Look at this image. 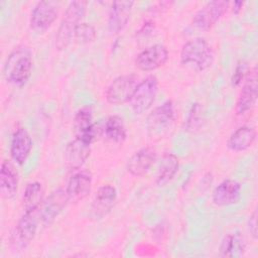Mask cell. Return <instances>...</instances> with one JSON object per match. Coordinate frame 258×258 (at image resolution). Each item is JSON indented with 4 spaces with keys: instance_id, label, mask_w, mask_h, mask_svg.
Masks as SVG:
<instances>
[{
    "instance_id": "cell-13",
    "label": "cell",
    "mask_w": 258,
    "mask_h": 258,
    "mask_svg": "<svg viewBox=\"0 0 258 258\" xmlns=\"http://www.w3.org/2000/svg\"><path fill=\"white\" fill-rule=\"evenodd\" d=\"M92 182L93 176L89 170L82 169L75 172L70 177L68 185L66 187V191L70 202L78 203L87 198L91 191Z\"/></svg>"
},
{
    "instance_id": "cell-27",
    "label": "cell",
    "mask_w": 258,
    "mask_h": 258,
    "mask_svg": "<svg viewBox=\"0 0 258 258\" xmlns=\"http://www.w3.org/2000/svg\"><path fill=\"white\" fill-rule=\"evenodd\" d=\"M97 33L93 25L87 22H81L75 29L74 39L79 44H88L96 39Z\"/></svg>"
},
{
    "instance_id": "cell-23",
    "label": "cell",
    "mask_w": 258,
    "mask_h": 258,
    "mask_svg": "<svg viewBox=\"0 0 258 258\" xmlns=\"http://www.w3.org/2000/svg\"><path fill=\"white\" fill-rule=\"evenodd\" d=\"M220 254L223 257L236 258L244 254L246 250V240L240 233L227 234L219 247Z\"/></svg>"
},
{
    "instance_id": "cell-28",
    "label": "cell",
    "mask_w": 258,
    "mask_h": 258,
    "mask_svg": "<svg viewBox=\"0 0 258 258\" xmlns=\"http://www.w3.org/2000/svg\"><path fill=\"white\" fill-rule=\"evenodd\" d=\"M248 68H247V63L244 62V61H241L237 64L235 71H234V74L232 76V84L234 86H238L242 83L243 80H245V78L247 77V74H248Z\"/></svg>"
},
{
    "instance_id": "cell-9",
    "label": "cell",
    "mask_w": 258,
    "mask_h": 258,
    "mask_svg": "<svg viewBox=\"0 0 258 258\" xmlns=\"http://www.w3.org/2000/svg\"><path fill=\"white\" fill-rule=\"evenodd\" d=\"M70 202L66 188H58L52 191L38 209L39 219L43 226H49L54 222L57 216L63 211Z\"/></svg>"
},
{
    "instance_id": "cell-10",
    "label": "cell",
    "mask_w": 258,
    "mask_h": 258,
    "mask_svg": "<svg viewBox=\"0 0 258 258\" xmlns=\"http://www.w3.org/2000/svg\"><path fill=\"white\" fill-rule=\"evenodd\" d=\"M167 48L162 44H153L140 51L136 58V67L143 72L154 71L162 67L168 59Z\"/></svg>"
},
{
    "instance_id": "cell-24",
    "label": "cell",
    "mask_w": 258,
    "mask_h": 258,
    "mask_svg": "<svg viewBox=\"0 0 258 258\" xmlns=\"http://www.w3.org/2000/svg\"><path fill=\"white\" fill-rule=\"evenodd\" d=\"M179 162L176 155L172 153H165L158 166V171L156 175V184L158 186H164L167 184L176 174L178 170Z\"/></svg>"
},
{
    "instance_id": "cell-12",
    "label": "cell",
    "mask_w": 258,
    "mask_h": 258,
    "mask_svg": "<svg viewBox=\"0 0 258 258\" xmlns=\"http://www.w3.org/2000/svg\"><path fill=\"white\" fill-rule=\"evenodd\" d=\"M173 119L174 106L172 101L167 100L150 112L146 119V126L152 133H161L170 126Z\"/></svg>"
},
{
    "instance_id": "cell-17",
    "label": "cell",
    "mask_w": 258,
    "mask_h": 258,
    "mask_svg": "<svg viewBox=\"0 0 258 258\" xmlns=\"http://www.w3.org/2000/svg\"><path fill=\"white\" fill-rule=\"evenodd\" d=\"M32 145L33 141L28 131L23 127L16 129L12 135L10 145V154L12 159L17 164L22 165L28 158L32 149Z\"/></svg>"
},
{
    "instance_id": "cell-2",
    "label": "cell",
    "mask_w": 258,
    "mask_h": 258,
    "mask_svg": "<svg viewBox=\"0 0 258 258\" xmlns=\"http://www.w3.org/2000/svg\"><path fill=\"white\" fill-rule=\"evenodd\" d=\"M215 54L210 43L203 37L187 40L180 50V61L198 72L209 69L214 62Z\"/></svg>"
},
{
    "instance_id": "cell-20",
    "label": "cell",
    "mask_w": 258,
    "mask_h": 258,
    "mask_svg": "<svg viewBox=\"0 0 258 258\" xmlns=\"http://www.w3.org/2000/svg\"><path fill=\"white\" fill-rule=\"evenodd\" d=\"M156 151L150 147H144L136 151L128 160L127 170L133 176L144 175L156 161Z\"/></svg>"
},
{
    "instance_id": "cell-5",
    "label": "cell",
    "mask_w": 258,
    "mask_h": 258,
    "mask_svg": "<svg viewBox=\"0 0 258 258\" xmlns=\"http://www.w3.org/2000/svg\"><path fill=\"white\" fill-rule=\"evenodd\" d=\"M138 77L134 74L122 75L115 78L106 90V100L112 105L130 102L138 85Z\"/></svg>"
},
{
    "instance_id": "cell-8",
    "label": "cell",
    "mask_w": 258,
    "mask_h": 258,
    "mask_svg": "<svg viewBox=\"0 0 258 258\" xmlns=\"http://www.w3.org/2000/svg\"><path fill=\"white\" fill-rule=\"evenodd\" d=\"M58 14L57 4L53 1H40L31 11L29 26L36 33H44L55 21Z\"/></svg>"
},
{
    "instance_id": "cell-30",
    "label": "cell",
    "mask_w": 258,
    "mask_h": 258,
    "mask_svg": "<svg viewBox=\"0 0 258 258\" xmlns=\"http://www.w3.org/2000/svg\"><path fill=\"white\" fill-rule=\"evenodd\" d=\"M242 6H243V2H240V1L234 2V7H235V8H233V11H234L235 13H238V12L241 10Z\"/></svg>"
},
{
    "instance_id": "cell-29",
    "label": "cell",
    "mask_w": 258,
    "mask_h": 258,
    "mask_svg": "<svg viewBox=\"0 0 258 258\" xmlns=\"http://www.w3.org/2000/svg\"><path fill=\"white\" fill-rule=\"evenodd\" d=\"M249 231L254 239H257V211L255 210L249 219Z\"/></svg>"
},
{
    "instance_id": "cell-22",
    "label": "cell",
    "mask_w": 258,
    "mask_h": 258,
    "mask_svg": "<svg viewBox=\"0 0 258 258\" xmlns=\"http://www.w3.org/2000/svg\"><path fill=\"white\" fill-rule=\"evenodd\" d=\"M256 135V130L253 127L241 126L230 135L227 140V147L234 152L245 151L253 145Z\"/></svg>"
},
{
    "instance_id": "cell-3",
    "label": "cell",
    "mask_w": 258,
    "mask_h": 258,
    "mask_svg": "<svg viewBox=\"0 0 258 258\" xmlns=\"http://www.w3.org/2000/svg\"><path fill=\"white\" fill-rule=\"evenodd\" d=\"M87 1H72L67 7L55 35V47L58 50L66 49L74 38L76 27L81 23L87 8Z\"/></svg>"
},
{
    "instance_id": "cell-25",
    "label": "cell",
    "mask_w": 258,
    "mask_h": 258,
    "mask_svg": "<svg viewBox=\"0 0 258 258\" xmlns=\"http://www.w3.org/2000/svg\"><path fill=\"white\" fill-rule=\"evenodd\" d=\"M44 189L39 181L29 182L22 196V207L24 212H31L38 210L43 202Z\"/></svg>"
},
{
    "instance_id": "cell-11",
    "label": "cell",
    "mask_w": 258,
    "mask_h": 258,
    "mask_svg": "<svg viewBox=\"0 0 258 258\" xmlns=\"http://www.w3.org/2000/svg\"><path fill=\"white\" fill-rule=\"evenodd\" d=\"M258 96V84H257V70L253 68L250 70L245 78L244 85L241 89L240 95L236 103V114L243 115L249 112L256 104Z\"/></svg>"
},
{
    "instance_id": "cell-19",
    "label": "cell",
    "mask_w": 258,
    "mask_h": 258,
    "mask_svg": "<svg viewBox=\"0 0 258 258\" xmlns=\"http://www.w3.org/2000/svg\"><path fill=\"white\" fill-rule=\"evenodd\" d=\"M91 143L75 137L68 143L66 148V162L70 170H77L82 167L87 158L90 156Z\"/></svg>"
},
{
    "instance_id": "cell-4",
    "label": "cell",
    "mask_w": 258,
    "mask_h": 258,
    "mask_svg": "<svg viewBox=\"0 0 258 258\" xmlns=\"http://www.w3.org/2000/svg\"><path fill=\"white\" fill-rule=\"evenodd\" d=\"M38 222H40L38 210L24 212L23 216L18 220L10 239L11 246L15 251L25 249L34 239L38 228Z\"/></svg>"
},
{
    "instance_id": "cell-16",
    "label": "cell",
    "mask_w": 258,
    "mask_h": 258,
    "mask_svg": "<svg viewBox=\"0 0 258 258\" xmlns=\"http://www.w3.org/2000/svg\"><path fill=\"white\" fill-rule=\"evenodd\" d=\"M134 2L129 0L114 1L108 15V29L111 33L120 32L128 23Z\"/></svg>"
},
{
    "instance_id": "cell-18",
    "label": "cell",
    "mask_w": 258,
    "mask_h": 258,
    "mask_svg": "<svg viewBox=\"0 0 258 258\" xmlns=\"http://www.w3.org/2000/svg\"><path fill=\"white\" fill-rule=\"evenodd\" d=\"M76 137L89 143H93L96 138V127L93 122V109L91 106H84L78 110L74 119Z\"/></svg>"
},
{
    "instance_id": "cell-14",
    "label": "cell",
    "mask_w": 258,
    "mask_h": 258,
    "mask_svg": "<svg viewBox=\"0 0 258 258\" xmlns=\"http://www.w3.org/2000/svg\"><path fill=\"white\" fill-rule=\"evenodd\" d=\"M242 194L241 184L234 179L221 181L214 189L212 195L213 203L218 207H226L236 204Z\"/></svg>"
},
{
    "instance_id": "cell-6",
    "label": "cell",
    "mask_w": 258,
    "mask_h": 258,
    "mask_svg": "<svg viewBox=\"0 0 258 258\" xmlns=\"http://www.w3.org/2000/svg\"><path fill=\"white\" fill-rule=\"evenodd\" d=\"M158 91V81L155 76H148L140 81L130 100L131 108L135 114L146 112L153 104Z\"/></svg>"
},
{
    "instance_id": "cell-15",
    "label": "cell",
    "mask_w": 258,
    "mask_h": 258,
    "mask_svg": "<svg viewBox=\"0 0 258 258\" xmlns=\"http://www.w3.org/2000/svg\"><path fill=\"white\" fill-rule=\"evenodd\" d=\"M117 201V190L112 184L101 185L95 194L92 203V215L96 219L106 216Z\"/></svg>"
},
{
    "instance_id": "cell-1",
    "label": "cell",
    "mask_w": 258,
    "mask_h": 258,
    "mask_svg": "<svg viewBox=\"0 0 258 258\" xmlns=\"http://www.w3.org/2000/svg\"><path fill=\"white\" fill-rule=\"evenodd\" d=\"M32 66V54L29 48L19 46L8 55L3 70L4 77L8 83L22 87L31 76Z\"/></svg>"
},
{
    "instance_id": "cell-7",
    "label": "cell",
    "mask_w": 258,
    "mask_h": 258,
    "mask_svg": "<svg viewBox=\"0 0 258 258\" xmlns=\"http://www.w3.org/2000/svg\"><path fill=\"white\" fill-rule=\"evenodd\" d=\"M229 2L225 0H214L207 2L201 7L192 18V25L203 31L211 29L226 12Z\"/></svg>"
},
{
    "instance_id": "cell-26",
    "label": "cell",
    "mask_w": 258,
    "mask_h": 258,
    "mask_svg": "<svg viewBox=\"0 0 258 258\" xmlns=\"http://www.w3.org/2000/svg\"><path fill=\"white\" fill-rule=\"evenodd\" d=\"M105 135L114 143H123L127 137L124 121L121 117L113 115L108 117L105 123Z\"/></svg>"
},
{
    "instance_id": "cell-21",
    "label": "cell",
    "mask_w": 258,
    "mask_h": 258,
    "mask_svg": "<svg viewBox=\"0 0 258 258\" xmlns=\"http://www.w3.org/2000/svg\"><path fill=\"white\" fill-rule=\"evenodd\" d=\"M18 172L9 160H3L0 169V192L4 199H12L18 189Z\"/></svg>"
}]
</instances>
